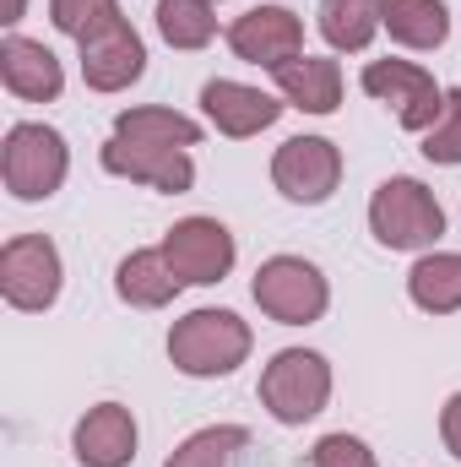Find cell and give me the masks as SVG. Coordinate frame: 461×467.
I'll use <instances>...</instances> for the list:
<instances>
[{
	"label": "cell",
	"instance_id": "cell-1",
	"mask_svg": "<svg viewBox=\"0 0 461 467\" xmlns=\"http://www.w3.org/2000/svg\"><path fill=\"white\" fill-rule=\"evenodd\" d=\"M250 327L233 316V310H190L185 321H174L169 332V358L179 375L190 380H218V375H233L244 358H250Z\"/></svg>",
	"mask_w": 461,
	"mask_h": 467
},
{
	"label": "cell",
	"instance_id": "cell-2",
	"mask_svg": "<svg viewBox=\"0 0 461 467\" xmlns=\"http://www.w3.org/2000/svg\"><path fill=\"white\" fill-rule=\"evenodd\" d=\"M66 169H71V152H66V136L55 125H38V119H22L5 130V147H0V180L16 202H49L60 185H66Z\"/></svg>",
	"mask_w": 461,
	"mask_h": 467
},
{
	"label": "cell",
	"instance_id": "cell-3",
	"mask_svg": "<svg viewBox=\"0 0 461 467\" xmlns=\"http://www.w3.org/2000/svg\"><path fill=\"white\" fill-rule=\"evenodd\" d=\"M369 229L385 250H429L446 234V207L424 180L391 174L369 202Z\"/></svg>",
	"mask_w": 461,
	"mask_h": 467
},
{
	"label": "cell",
	"instance_id": "cell-4",
	"mask_svg": "<svg viewBox=\"0 0 461 467\" xmlns=\"http://www.w3.org/2000/svg\"><path fill=\"white\" fill-rule=\"evenodd\" d=\"M250 294H255V305H261L277 327H310V321H321L326 305H332L326 272H321L315 261H304V255H271V261H261Z\"/></svg>",
	"mask_w": 461,
	"mask_h": 467
},
{
	"label": "cell",
	"instance_id": "cell-5",
	"mask_svg": "<svg viewBox=\"0 0 461 467\" xmlns=\"http://www.w3.org/2000/svg\"><path fill=\"white\" fill-rule=\"evenodd\" d=\"M332 402V364L315 348H282L261 369V408L277 424H310Z\"/></svg>",
	"mask_w": 461,
	"mask_h": 467
},
{
	"label": "cell",
	"instance_id": "cell-6",
	"mask_svg": "<svg viewBox=\"0 0 461 467\" xmlns=\"http://www.w3.org/2000/svg\"><path fill=\"white\" fill-rule=\"evenodd\" d=\"M60 277H66V266H60V250H55L49 234L5 239V250H0V294H5L11 310H27V316L49 310L60 299Z\"/></svg>",
	"mask_w": 461,
	"mask_h": 467
},
{
	"label": "cell",
	"instance_id": "cell-7",
	"mask_svg": "<svg viewBox=\"0 0 461 467\" xmlns=\"http://www.w3.org/2000/svg\"><path fill=\"white\" fill-rule=\"evenodd\" d=\"M271 185L288 202H299V207L332 202L337 185H343V152H337V141H326V136H288L277 147V158H271Z\"/></svg>",
	"mask_w": 461,
	"mask_h": 467
},
{
	"label": "cell",
	"instance_id": "cell-8",
	"mask_svg": "<svg viewBox=\"0 0 461 467\" xmlns=\"http://www.w3.org/2000/svg\"><path fill=\"white\" fill-rule=\"evenodd\" d=\"M364 93L380 99L391 115L402 119V130H429L446 115V88L413 60H369L364 66Z\"/></svg>",
	"mask_w": 461,
	"mask_h": 467
},
{
	"label": "cell",
	"instance_id": "cell-9",
	"mask_svg": "<svg viewBox=\"0 0 461 467\" xmlns=\"http://www.w3.org/2000/svg\"><path fill=\"white\" fill-rule=\"evenodd\" d=\"M77 49H82V82L93 93H125L147 71V44H141V33L125 16H109L104 27L77 38Z\"/></svg>",
	"mask_w": 461,
	"mask_h": 467
},
{
	"label": "cell",
	"instance_id": "cell-10",
	"mask_svg": "<svg viewBox=\"0 0 461 467\" xmlns=\"http://www.w3.org/2000/svg\"><path fill=\"white\" fill-rule=\"evenodd\" d=\"M229 49L244 60V66L282 71L288 60L304 55V22H299L288 5H250L244 16H233Z\"/></svg>",
	"mask_w": 461,
	"mask_h": 467
},
{
	"label": "cell",
	"instance_id": "cell-11",
	"mask_svg": "<svg viewBox=\"0 0 461 467\" xmlns=\"http://www.w3.org/2000/svg\"><path fill=\"white\" fill-rule=\"evenodd\" d=\"M163 255H169V266H174L179 283L207 288V283L229 277L239 250H233V234L218 218H185V223H174V229L163 234Z\"/></svg>",
	"mask_w": 461,
	"mask_h": 467
},
{
	"label": "cell",
	"instance_id": "cell-12",
	"mask_svg": "<svg viewBox=\"0 0 461 467\" xmlns=\"http://www.w3.org/2000/svg\"><path fill=\"white\" fill-rule=\"evenodd\" d=\"M98 163L119 174V180H136V185H152L163 196H185L196 185V163L185 147H147V141H125V136H109Z\"/></svg>",
	"mask_w": 461,
	"mask_h": 467
},
{
	"label": "cell",
	"instance_id": "cell-13",
	"mask_svg": "<svg viewBox=\"0 0 461 467\" xmlns=\"http://www.w3.org/2000/svg\"><path fill=\"white\" fill-rule=\"evenodd\" d=\"M201 109H207V119H212L223 136L244 141V136H261L266 125H277L282 109H288V99H271V93H261V88H250V82L218 77V82L201 88Z\"/></svg>",
	"mask_w": 461,
	"mask_h": 467
},
{
	"label": "cell",
	"instance_id": "cell-14",
	"mask_svg": "<svg viewBox=\"0 0 461 467\" xmlns=\"http://www.w3.org/2000/svg\"><path fill=\"white\" fill-rule=\"evenodd\" d=\"M0 82L22 104H55L60 88H66V71H60L55 49H44L38 38L5 33V44H0Z\"/></svg>",
	"mask_w": 461,
	"mask_h": 467
},
{
	"label": "cell",
	"instance_id": "cell-15",
	"mask_svg": "<svg viewBox=\"0 0 461 467\" xmlns=\"http://www.w3.org/2000/svg\"><path fill=\"white\" fill-rule=\"evenodd\" d=\"M77 462L82 467H130L136 462V419L125 402H98L77 419Z\"/></svg>",
	"mask_w": 461,
	"mask_h": 467
},
{
	"label": "cell",
	"instance_id": "cell-16",
	"mask_svg": "<svg viewBox=\"0 0 461 467\" xmlns=\"http://www.w3.org/2000/svg\"><path fill=\"white\" fill-rule=\"evenodd\" d=\"M288 109H304V115H337L343 104V66L332 55H299L288 60L282 71H271Z\"/></svg>",
	"mask_w": 461,
	"mask_h": 467
},
{
	"label": "cell",
	"instance_id": "cell-17",
	"mask_svg": "<svg viewBox=\"0 0 461 467\" xmlns=\"http://www.w3.org/2000/svg\"><path fill=\"white\" fill-rule=\"evenodd\" d=\"M179 288H185V283L174 277L163 244H158V250H130V255L119 261V272H115V294L130 305V310H163Z\"/></svg>",
	"mask_w": 461,
	"mask_h": 467
},
{
	"label": "cell",
	"instance_id": "cell-18",
	"mask_svg": "<svg viewBox=\"0 0 461 467\" xmlns=\"http://www.w3.org/2000/svg\"><path fill=\"white\" fill-rule=\"evenodd\" d=\"M380 22L396 44L407 49H440L451 38V11L446 0H380Z\"/></svg>",
	"mask_w": 461,
	"mask_h": 467
},
{
	"label": "cell",
	"instance_id": "cell-19",
	"mask_svg": "<svg viewBox=\"0 0 461 467\" xmlns=\"http://www.w3.org/2000/svg\"><path fill=\"white\" fill-rule=\"evenodd\" d=\"M407 299L429 316L461 310V250H435L407 272Z\"/></svg>",
	"mask_w": 461,
	"mask_h": 467
},
{
	"label": "cell",
	"instance_id": "cell-20",
	"mask_svg": "<svg viewBox=\"0 0 461 467\" xmlns=\"http://www.w3.org/2000/svg\"><path fill=\"white\" fill-rule=\"evenodd\" d=\"M115 136H125V141H147V147H196V141H201V125H196L190 115H179V109L147 104V109H119Z\"/></svg>",
	"mask_w": 461,
	"mask_h": 467
},
{
	"label": "cell",
	"instance_id": "cell-21",
	"mask_svg": "<svg viewBox=\"0 0 461 467\" xmlns=\"http://www.w3.org/2000/svg\"><path fill=\"white\" fill-rule=\"evenodd\" d=\"M315 16H321V38L332 49H347V55L369 49V38L385 27L380 22V0H321Z\"/></svg>",
	"mask_w": 461,
	"mask_h": 467
},
{
	"label": "cell",
	"instance_id": "cell-22",
	"mask_svg": "<svg viewBox=\"0 0 461 467\" xmlns=\"http://www.w3.org/2000/svg\"><path fill=\"white\" fill-rule=\"evenodd\" d=\"M158 33L174 49H207L218 38L212 0H158Z\"/></svg>",
	"mask_w": 461,
	"mask_h": 467
},
{
	"label": "cell",
	"instance_id": "cell-23",
	"mask_svg": "<svg viewBox=\"0 0 461 467\" xmlns=\"http://www.w3.org/2000/svg\"><path fill=\"white\" fill-rule=\"evenodd\" d=\"M250 446V430L239 424H212V430H196L179 451H169L163 467H233V457Z\"/></svg>",
	"mask_w": 461,
	"mask_h": 467
},
{
	"label": "cell",
	"instance_id": "cell-24",
	"mask_svg": "<svg viewBox=\"0 0 461 467\" xmlns=\"http://www.w3.org/2000/svg\"><path fill=\"white\" fill-rule=\"evenodd\" d=\"M49 16H55V27L66 38H87L93 27L119 16V0H49Z\"/></svg>",
	"mask_w": 461,
	"mask_h": 467
},
{
	"label": "cell",
	"instance_id": "cell-25",
	"mask_svg": "<svg viewBox=\"0 0 461 467\" xmlns=\"http://www.w3.org/2000/svg\"><path fill=\"white\" fill-rule=\"evenodd\" d=\"M424 158L429 163H461V88L446 93V115L424 130Z\"/></svg>",
	"mask_w": 461,
	"mask_h": 467
},
{
	"label": "cell",
	"instance_id": "cell-26",
	"mask_svg": "<svg viewBox=\"0 0 461 467\" xmlns=\"http://www.w3.org/2000/svg\"><path fill=\"white\" fill-rule=\"evenodd\" d=\"M310 467H380V462H374V451H369L358 435L337 430V435H321V441H315Z\"/></svg>",
	"mask_w": 461,
	"mask_h": 467
},
{
	"label": "cell",
	"instance_id": "cell-27",
	"mask_svg": "<svg viewBox=\"0 0 461 467\" xmlns=\"http://www.w3.org/2000/svg\"><path fill=\"white\" fill-rule=\"evenodd\" d=\"M440 441H446V451L461 462V391L440 408Z\"/></svg>",
	"mask_w": 461,
	"mask_h": 467
},
{
	"label": "cell",
	"instance_id": "cell-28",
	"mask_svg": "<svg viewBox=\"0 0 461 467\" xmlns=\"http://www.w3.org/2000/svg\"><path fill=\"white\" fill-rule=\"evenodd\" d=\"M22 11H27V0H5V16H0V22L11 27V22H22Z\"/></svg>",
	"mask_w": 461,
	"mask_h": 467
}]
</instances>
